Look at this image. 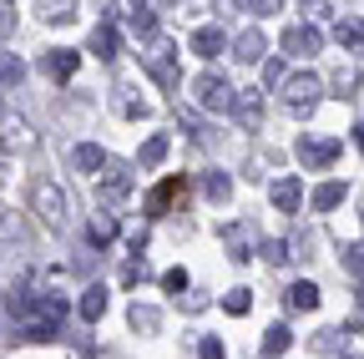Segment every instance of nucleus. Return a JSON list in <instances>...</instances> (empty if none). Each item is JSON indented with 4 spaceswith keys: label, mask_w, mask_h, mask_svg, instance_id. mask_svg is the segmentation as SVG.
I'll return each instance as SVG.
<instances>
[{
    "label": "nucleus",
    "mask_w": 364,
    "mask_h": 359,
    "mask_svg": "<svg viewBox=\"0 0 364 359\" xmlns=\"http://www.w3.org/2000/svg\"><path fill=\"white\" fill-rule=\"evenodd\" d=\"M193 97H198V107H208V112H233V107H238V92H233V81H228L223 71H203V76L193 81Z\"/></svg>",
    "instance_id": "nucleus-1"
},
{
    "label": "nucleus",
    "mask_w": 364,
    "mask_h": 359,
    "mask_svg": "<svg viewBox=\"0 0 364 359\" xmlns=\"http://www.w3.org/2000/svg\"><path fill=\"white\" fill-rule=\"evenodd\" d=\"M31 208L41 213V223H51V228H66V218H71V198H66L56 183H36Z\"/></svg>",
    "instance_id": "nucleus-2"
},
{
    "label": "nucleus",
    "mask_w": 364,
    "mask_h": 359,
    "mask_svg": "<svg viewBox=\"0 0 364 359\" xmlns=\"http://www.w3.org/2000/svg\"><path fill=\"white\" fill-rule=\"evenodd\" d=\"M318 97H324V81H318L314 71H299V76L284 81V102H289L299 117H309V112L318 107Z\"/></svg>",
    "instance_id": "nucleus-3"
},
{
    "label": "nucleus",
    "mask_w": 364,
    "mask_h": 359,
    "mask_svg": "<svg viewBox=\"0 0 364 359\" xmlns=\"http://www.w3.org/2000/svg\"><path fill=\"white\" fill-rule=\"evenodd\" d=\"M299 167H309V172H324V167H334L339 162V137H299Z\"/></svg>",
    "instance_id": "nucleus-4"
},
{
    "label": "nucleus",
    "mask_w": 364,
    "mask_h": 359,
    "mask_svg": "<svg viewBox=\"0 0 364 359\" xmlns=\"http://www.w3.org/2000/svg\"><path fill=\"white\" fill-rule=\"evenodd\" d=\"M142 61H147V71L157 76V86L177 92V46H167V41H152V51H147Z\"/></svg>",
    "instance_id": "nucleus-5"
},
{
    "label": "nucleus",
    "mask_w": 364,
    "mask_h": 359,
    "mask_svg": "<svg viewBox=\"0 0 364 359\" xmlns=\"http://www.w3.org/2000/svg\"><path fill=\"white\" fill-rule=\"evenodd\" d=\"M284 51L294 56V61H309V56H318V31L304 21V26H289L284 31Z\"/></svg>",
    "instance_id": "nucleus-6"
},
{
    "label": "nucleus",
    "mask_w": 364,
    "mask_h": 359,
    "mask_svg": "<svg viewBox=\"0 0 364 359\" xmlns=\"http://www.w3.org/2000/svg\"><path fill=\"white\" fill-rule=\"evenodd\" d=\"M86 51L97 56V61H117V51H122V36H117V26H112V21L91 26V41H86Z\"/></svg>",
    "instance_id": "nucleus-7"
},
{
    "label": "nucleus",
    "mask_w": 364,
    "mask_h": 359,
    "mask_svg": "<svg viewBox=\"0 0 364 359\" xmlns=\"http://www.w3.org/2000/svg\"><path fill=\"white\" fill-rule=\"evenodd\" d=\"M127 193H132V167H107L102 183H97V198L112 208V203H122Z\"/></svg>",
    "instance_id": "nucleus-8"
},
{
    "label": "nucleus",
    "mask_w": 364,
    "mask_h": 359,
    "mask_svg": "<svg viewBox=\"0 0 364 359\" xmlns=\"http://www.w3.org/2000/svg\"><path fill=\"white\" fill-rule=\"evenodd\" d=\"M223 243H228V258H233V263H248V258L258 253L248 223H228V228H223Z\"/></svg>",
    "instance_id": "nucleus-9"
},
{
    "label": "nucleus",
    "mask_w": 364,
    "mask_h": 359,
    "mask_svg": "<svg viewBox=\"0 0 364 359\" xmlns=\"http://www.w3.org/2000/svg\"><path fill=\"white\" fill-rule=\"evenodd\" d=\"M182 193H188V183H182V177H167V183H157V188L147 193V213L162 218L172 203H182Z\"/></svg>",
    "instance_id": "nucleus-10"
},
{
    "label": "nucleus",
    "mask_w": 364,
    "mask_h": 359,
    "mask_svg": "<svg viewBox=\"0 0 364 359\" xmlns=\"http://www.w3.org/2000/svg\"><path fill=\"white\" fill-rule=\"evenodd\" d=\"M268 198H273L279 213H299L304 208V183H299V177H279V183L268 188Z\"/></svg>",
    "instance_id": "nucleus-11"
},
{
    "label": "nucleus",
    "mask_w": 364,
    "mask_h": 359,
    "mask_svg": "<svg viewBox=\"0 0 364 359\" xmlns=\"http://www.w3.org/2000/svg\"><path fill=\"white\" fill-rule=\"evenodd\" d=\"M188 51H198L203 61H213L218 51H228V41H223V31H218V26H198V31H193V41H188Z\"/></svg>",
    "instance_id": "nucleus-12"
},
{
    "label": "nucleus",
    "mask_w": 364,
    "mask_h": 359,
    "mask_svg": "<svg viewBox=\"0 0 364 359\" xmlns=\"http://www.w3.org/2000/svg\"><path fill=\"white\" fill-rule=\"evenodd\" d=\"M76 66H81V56H76V51H51V56L41 61V71L51 76V81H71V76H76Z\"/></svg>",
    "instance_id": "nucleus-13"
},
{
    "label": "nucleus",
    "mask_w": 364,
    "mask_h": 359,
    "mask_svg": "<svg viewBox=\"0 0 364 359\" xmlns=\"http://www.w3.org/2000/svg\"><path fill=\"white\" fill-rule=\"evenodd\" d=\"M233 117H238L248 132H258V122H263V97H258V86H253V92H238V107H233Z\"/></svg>",
    "instance_id": "nucleus-14"
},
{
    "label": "nucleus",
    "mask_w": 364,
    "mask_h": 359,
    "mask_svg": "<svg viewBox=\"0 0 364 359\" xmlns=\"http://www.w3.org/2000/svg\"><path fill=\"white\" fill-rule=\"evenodd\" d=\"M284 304H289V309H299V314H309V309H318V284H309V279H299V284H289V294H284Z\"/></svg>",
    "instance_id": "nucleus-15"
},
{
    "label": "nucleus",
    "mask_w": 364,
    "mask_h": 359,
    "mask_svg": "<svg viewBox=\"0 0 364 359\" xmlns=\"http://www.w3.org/2000/svg\"><path fill=\"white\" fill-rule=\"evenodd\" d=\"M127 26H132V36L152 41V36H157V6H132V11H127Z\"/></svg>",
    "instance_id": "nucleus-16"
},
{
    "label": "nucleus",
    "mask_w": 364,
    "mask_h": 359,
    "mask_svg": "<svg viewBox=\"0 0 364 359\" xmlns=\"http://www.w3.org/2000/svg\"><path fill=\"white\" fill-rule=\"evenodd\" d=\"M71 162H76V167H81V172H91V177H97V172H102V167H112V162H107V152H102V147H97V142H81V147H76V152H71Z\"/></svg>",
    "instance_id": "nucleus-17"
},
{
    "label": "nucleus",
    "mask_w": 364,
    "mask_h": 359,
    "mask_svg": "<svg viewBox=\"0 0 364 359\" xmlns=\"http://www.w3.org/2000/svg\"><path fill=\"white\" fill-rule=\"evenodd\" d=\"M233 56H238V61H263V56H268L263 31H243V36H238V46H233Z\"/></svg>",
    "instance_id": "nucleus-18"
},
{
    "label": "nucleus",
    "mask_w": 364,
    "mask_h": 359,
    "mask_svg": "<svg viewBox=\"0 0 364 359\" xmlns=\"http://www.w3.org/2000/svg\"><path fill=\"white\" fill-rule=\"evenodd\" d=\"M344 198H349V188H344V183H318L309 203H314V213H329V208H339Z\"/></svg>",
    "instance_id": "nucleus-19"
},
{
    "label": "nucleus",
    "mask_w": 364,
    "mask_h": 359,
    "mask_svg": "<svg viewBox=\"0 0 364 359\" xmlns=\"http://www.w3.org/2000/svg\"><path fill=\"white\" fill-rule=\"evenodd\" d=\"M127 324H132L136 334H157V329H162V314H157V309H147V304H132Z\"/></svg>",
    "instance_id": "nucleus-20"
},
{
    "label": "nucleus",
    "mask_w": 364,
    "mask_h": 359,
    "mask_svg": "<svg viewBox=\"0 0 364 359\" xmlns=\"http://www.w3.org/2000/svg\"><path fill=\"white\" fill-rule=\"evenodd\" d=\"M102 314H107V289H102V284H91V289L81 294V319H86V324H97Z\"/></svg>",
    "instance_id": "nucleus-21"
},
{
    "label": "nucleus",
    "mask_w": 364,
    "mask_h": 359,
    "mask_svg": "<svg viewBox=\"0 0 364 359\" xmlns=\"http://www.w3.org/2000/svg\"><path fill=\"white\" fill-rule=\"evenodd\" d=\"M0 137H6V147H31V142H36L31 127H26L21 117H0Z\"/></svg>",
    "instance_id": "nucleus-22"
},
{
    "label": "nucleus",
    "mask_w": 364,
    "mask_h": 359,
    "mask_svg": "<svg viewBox=\"0 0 364 359\" xmlns=\"http://www.w3.org/2000/svg\"><path fill=\"white\" fill-rule=\"evenodd\" d=\"M203 193H208L213 203H228V198H233V177H228L223 167H213V172L203 177Z\"/></svg>",
    "instance_id": "nucleus-23"
},
{
    "label": "nucleus",
    "mask_w": 364,
    "mask_h": 359,
    "mask_svg": "<svg viewBox=\"0 0 364 359\" xmlns=\"http://www.w3.org/2000/svg\"><path fill=\"white\" fill-rule=\"evenodd\" d=\"M112 107L127 117V122H136V117H147V102L142 97H132V86H117V97H112Z\"/></svg>",
    "instance_id": "nucleus-24"
},
{
    "label": "nucleus",
    "mask_w": 364,
    "mask_h": 359,
    "mask_svg": "<svg viewBox=\"0 0 364 359\" xmlns=\"http://www.w3.org/2000/svg\"><path fill=\"white\" fill-rule=\"evenodd\" d=\"M289 344H294L289 324H268V334H263V354H268V359H279V354H289Z\"/></svg>",
    "instance_id": "nucleus-25"
},
{
    "label": "nucleus",
    "mask_w": 364,
    "mask_h": 359,
    "mask_svg": "<svg viewBox=\"0 0 364 359\" xmlns=\"http://www.w3.org/2000/svg\"><path fill=\"white\" fill-rule=\"evenodd\" d=\"M167 147H172V142H167V132L147 137V142H142V152H136V167H157V162L167 157Z\"/></svg>",
    "instance_id": "nucleus-26"
},
{
    "label": "nucleus",
    "mask_w": 364,
    "mask_h": 359,
    "mask_svg": "<svg viewBox=\"0 0 364 359\" xmlns=\"http://www.w3.org/2000/svg\"><path fill=\"white\" fill-rule=\"evenodd\" d=\"M334 41H339V46H349V51H359V46H364V21L344 16V21L334 26Z\"/></svg>",
    "instance_id": "nucleus-27"
},
{
    "label": "nucleus",
    "mask_w": 364,
    "mask_h": 359,
    "mask_svg": "<svg viewBox=\"0 0 364 359\" xmlns=\"http://www.w3.org/2000/svg\"><path fill=\"white\" fill-rule=\"evenodd\" d=\"M86 238L97 243V248H107V243L117 238V218H112V213H97V218H91V228H86Z\"/></svg>",
    "instance_id": "nucleus-28"
},
{
    "label": "nucleus",
    "mask_w": 364,
    "mask_h": 359,
    "mask_svg": "<svg viewBox=\"0 0 364 359\" xmlns=\"http://www.w3.org/2000/svg\"><path fill=\"white\" fill-rule=\"evenodd\" d=\"M26 81V61L16 51H0V86H21Z\"/></svg>",
    "instance_id": "nucleus-29"
},
{
    "label": "nucleus",
    "mask_w": 364,
    "mask_h": 359,
    "mask_svg": "<svg viewBox=\"0 0 364 359\" xmlns=\"http://www.w3.org/2000/svg\"><path fill=\"white\" fill-rule=\"evenodd\" d=\"M344 339H349L344 329H318V334L309 339V349H314V354H339V349H344Z\"/></svg>",
    "instance_id": "nucleus-30"
},
{
    "label": "nucleus",
    "mask_w": 364,
    "mask_h": 359,
    "mask_svg": "<svg viewBox=\"0 0 364 359\" xmlns=\"http://www.w3.org/2000/svg\"><path fill=\"white\" fill-rule=\"evenodd\" d=\"M142 279H147V263H142V258H127V263H122V284H127V289H136Z\"/></svg>",
    "instance_id": "nucleus-31"
},
{
    "label": "nucleus",
    "mask_w": 364,
    "mask_h": 359,
    "mask_svg": "<svg viewBox=\"0 0 364 359\" xmlns=\"http://www.w3.org/2000/svg\"><path fill=\"white\" fill-rule=\"evenodd\" d=\"M248 304H253L248 289H228V294H223V309H228V314H248Z\"/></svg>",
    "instance_id": "nucleus-32"
},
{
    "label": "nucleus",
    "mask_w": 364,
    "mask_h": 359,
    "mask_svg": "<svg viewBox=\"0 0 364 359\" xmlns=\"http://www.w3.org/2000/svg\"><path fill=\"white\" fill-rule=\"evenodd\" d=\"M344 268H349L354 279H364V243H349L344 248Z\"/></svg>",
    "instance_id": "nucleus-33"
},
{
    "label": "nucleus",
    "mask_w": 364,
    "mask_h": 359,
    "mask_svg": "<svg viewBox=\"0 0 364 359\" xmlns=\"http://www.w3.org/2000/svg\"><path fill=\"white\" fill-rule=\"evenodd\" d=\"M162 289H167V294H182V289H188V268H167V274H162Z\"/></svg>",
    "instance_id": "nucleus-34"
},
{
    "label": "nucleus",
    "mask_w": 364,
    "mask_h": 359,
    "mask_svg": "<svg viewBox=\"0 0 364 359\" xmlns=\"http://www.w3.org/2000/svg\"><path fill=\"white\" fill-rule=\"evenodd\" d=\"M263 258H268V263H289V243H284V238H268V243H263Z\"/></svg>",
    "instance_id": "nucleus-35"
},
{
    "label": "nucleus",
    "mask_w": 364,
    "mask_h": 359,
    "mask_svg": "<svg viewBox=\"0 0 364 359\" xmlns=\"http://www.w3.org/2000/svg\"><path fill=\"white\" fill-rule=\"evenodd\" d=\"M46 21H51V26H71L76 21V6H46Z\"/></svg>",
    "instance_id": "nucleus-36"
},
{
    "label": "nucleus",
    "mask_w": 364,
    "mask_h": 359,
    "mask_svg": "<svg viewBox=\"0 0 364 359\" xmlns=\"http://www.w3.org/2000/svg\"><path fill=\"white\" fill-rule=\"evenodd\" d=\"M263 81H268V86H284V81H289L284 61H268V66H263Z\"/></svg>",
    "instance_id": "nucleus-37"
},
{
    "label": "nucleus",
    "mask_w": 364,
    "mask_h": 359,
    "mask_svg": "<svg viewBox=\"0 0 364 359\" xmlns=\"http://www.w3.org/2000/svg\"><path fill=\"white\" fill-rule=\"evenodd\" d=\"M198 354H203V359H228V349H223L218 339H203V344H198Z\"/></svg>",
    "instance_id": "nucleus-38"
},
{
    "label": "nucleus",
    "mask_w": 364,
    "mask_h": 359,
    "mask_svg": "<svg viewBox=\"0 0 364 359\" xmlns=\"http://www.w3.org/2000/svg\"><path fill=\"white\" fill-rule=\"evenodd\" d=\"M0 31H11V6H0Z\"/></svg>",
    "instance_id": "nucleus-39"
},
{
    "label": "nucleus",
    "mask_w": 364,
    "mask_h": 359,
    "mask_svg": "<svg viewBox=\"0 0 364 359\" xmlns=\"http://www.w3.org/2000/svg\"><path fill=\"white\" fill-rule=\"evenodd\" d=\"M354 142H359V152H364V127H354Z\"/></svg>",
    "instance_id": "nucleus-40"
}]
</instances>
